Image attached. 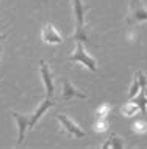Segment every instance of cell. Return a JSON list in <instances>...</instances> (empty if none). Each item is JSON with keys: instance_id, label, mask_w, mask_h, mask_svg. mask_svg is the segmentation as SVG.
I'll return each instance as SVG.
<instances>
[{"instance_id": "277c9868", "label": "cell", "mask_w": 147, "mask_h": 149, "mask_svg": "<svg viewBox=\"0 0 147 149\" xmlns=\"http://www.w3.org/2000/svg\"><path fill=\"white\" fill-rule=\"evenodd\" d=\"M39 72H41L42 83H44V88H46V97H52L55 93V85H53V79H52V71L44 60L39 61Z\"/></svg>"}, {"instance_id": "9a60e30c", "label": "cell", "mask_w": 147, "mask_h": 149, "mask_svg": "<svg viewBox=\"0 0 147 149\" xmlns=\"http://www.w3.org/2000/svg\"><path fill=\"white\" fill-rule=\"evenodd\" d=\"M108 127H110L108 118H96V121H94V130L96 132H105L108 130Z\"/></svg>"}, {"instance_id": "ac0fdd59", "label": "cell", "mask_w": 147, "mask_h": 149, "mask_svg": "<svg viewBox=\"0 0 147 149\" xmlns=\"http://www.w3.org/2000/svg\"><path fill=\"white\" fill-rule=\"evenodd\" d=\"M6 38V35H3V33H0V42H2L3 41V39H5Z\"/></svg>"}, {"instance_id": "3957f363", "label": "cell", "mask_w": 147, "mask_h": 149, "mask_svg": "<svg viewBox=\"0 0 147 149\" xmlns=\"http://www.w3.org/2000/svg\"><path fill=\"white\" fill-rule=\"evenodd\" d=\"M147 21V10L141 3V0H130V10L127 16V24H139Z\"/></svg>"}, {"instance_id": "5bb4252c", "label": "cell", "mask_w": 147, "mask_h": 149, "mask_svg": "<svg viewBox=\"0 0 147 149\" xmlns=\"http://www.w3.org/2000/svg\"><path fill=\"white\" fill-rule=\"evenodd\" d=\"M72 39L74 41L89 42V38H88V33H86L85 27H77V29H75V33L72 35Z\"/></svg>"}, {"instance_id": "30bf717a", "label": "cell", "mask_w": 147, "mask_h": 149, "mask_svg": "<svg viewBox=\"0 0 147 149\" xmlns=\"http://www.w3.org/2000/svg\"><path fill=\"white\" fill-rule=\"evenodd\" d=\"M108 148H114V149H122L124 148V140L121 138L117 134H111L106 140V143L102 144V149H108Z\"/></svg>"}, {"instance_id": "7a4b0ae2", "label": "cell", "mask_w": 147, "mask_h": 149, "mask_svg": "<svg viewBox=\"0 0 147 149\" xmlns=\"http://www.w3.org/2000/svg\"><path fill=\"white\" fill-rule=\"evenodd\" d=\"M57 119H58V123L61 124V129L69 136H74V138H83V136L86 135V132L83 130L77 123H74V121L70 119L67 115L59 113V115H57Z\"/></svg>"}, {"instance_id": "e0dca14e", "label": "cell", "mask_w": 147, "mask_h": 149, "mask_svg": "<svg viewBox=\"0 0 147 149\" xmlns=\"http://www.w3.org/2000/svg\"><path fill=\"white\" fill-rule=\"evenodd\" d=\"M132 127H133V132H136V134H146L147 132V123L144 119H138Z\"/></svg>"}, {"instance_id": "52a82bcc", "label": "cell", "mask_w": 147, "mask_h": 149, "mask_svg": "<svg viewBox=\"0 0 147 149\" xmlns=\"http://www.w3.org/2000/svg\"><path fill=\"white\" fill-rule=\"evenodd\" d=\"M53 105H55V104H53V100H52V97H46L44 100H42V102L38 105V108L35 110V113L28 116V129H33L35 126H36V123L41 119V116L44 115L50 107H53Z\"/></svg>"}, {"instance_id": "5b68a950", "label": "cell", "mask_w": 147, "mask_h": 149, "mask_svg": "<svg viewBox=\"0 0 147 149\" xmlns=\"http://www.w3.org/2000/svg\"><path fill=\"white\" fill-rule=\"evenodd\" d=\"M63 82V93H61V100H70L74 97H78V99H86V94L81 91H78L77 88H75L72 83L69 82V79L67 77H63L61 79Z\"/></svg>"}, {"instance_id": "9c48e42d", "label": "cell", "mask_w": 147, "mask_h": 149, "mask_svg": "<svg viewBox=\"0 0 147 149\" xmlns=\"http://www.w3.org/2000/svg\"><path fill=\"white\" fill-rule=\"evenodd\" d=\"M72 8H74V16L77 21V27H85V16L88 11V6L81 0H72Z\"/></svg>"}, {"instance_id": "8fae6325", "label": "cell", "mask_w": 147, "mask_h": 149, "mask_svg": "<svg viewBox=\"0 0 147 149\" xmlns=\"http://www.w3.org/2000/svg\"><path fill=\"white\" fill-rule=\"evenodd\" d=\"M132 100L135 104H136L138 107H139V110H141V113L142 115H146L147 113V97H146V93H144V88H141L139 93H138L135 97H132Z\"/></svg>"}, {"instance_id": "2e32d148", "label": "cell", "mask_w": 147, "mask_h": 149, "mask_svg": "<svg viewBox=\"0 0 147 149\" xmlns=\"http://www.w3.org/2000/svg\"><path fill=\"white\" fill-rule=\"evenodd\" d=\"M110 111H111V107L108 104H102V105L96 110V118H108Z\"/></svg>"}, {"instance_id": "ba28073f", "label": "cell", "mask_w": 147, "mask_h": 149, "mask_svg": "<svg viewBox=\"0 0 147 149\" xmlns=\"http://www.w3.org/2000/svg\"><path fill=\"white\" fill-rule=\"evenodd\" d=\"M14 118L16 124H17V143H23V138H25V132L28 130V116L21 115L17 111H11L10 113Z\"/></svg>"}, {"instance_id": "4fadbf2b", "label": "cell", "mask_w": 147, "mask_h": 149, "mask_svg": "<svg viewBox=\"0 0 147 149\" xmlns=\"http://www.w3.org/2000/svg\"><path fill=\"white\" fill-rule=\"evenodd\" d=\"M141 90V82H139V74H135V77H133V82H132V85H130V90H128V97L132 99L135 97V96L139 93Z\"/></svg>"}, {"instance_id": "7c38bea8", "label": "cell", "mask_w": 147, "mask_h": 149, "mask_svg": "<svg viewBox=\"0 0 147 149\" xmlns=\"http://www.w3.org/2000/svg\"><path fill=\"white\" fill-rule=\"evenodd\" d=\"M138 111H139V107H138L133 100H130L128 104H125V105L121 108V113L124 116H127V118H132V116H135L138 113Z\"/></svg>"}, {"instance_id": "d6986e66", "label": "cell", "mask_w": 147, "mask_h": 149, "mask_svg": "<svg viewBox=\"0 0 147 149\" xmlns=\"http://www.w3.org/2000/svg\"><path fill=\"white\" fill-rule=\"evenodd\" d=\"M0 57H2V49H0Z\"/></svg>"}, {"instance_id": "6da1fadb", "label": "cell", "mask_w": 147, "mask_h": 149, "mask_svg": "<svg viewBox=\"0 0 147 149\" xmlns=\"http://www.w3.org/2000/svg\"><path fill=\"white\" fill-rule=\"evenodd\" d=\"M77 42V46H75V50H74V54L69 57L70 61H74V63H81L85 68H88L89 71H92V72H97V63H96V60H94L91 55L86 54V50H85V47H83V42L81 41H75Z\"/></svg>"}, {"instance_id": "8992f818", "label": "cell", "mask_w": 147, "mask_h": 149, "mask_svg": "<svg viewBox=\"0 0 147 149\" xmlns=\"http://www.w3.org/2000/svg\"><path fill=\"white\" fill-rule=\"evenodd\" d=\"M41 39H42L46 44H61L63 41H64V38H63V36L58 33L57 29H55L52 24H46V25L42 27Z\"/></svg>"}]
</instances>
